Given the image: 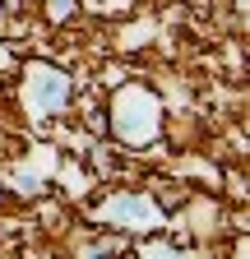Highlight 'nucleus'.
<instances>
[{"mask_svg":"<svg viewBox=\"0 0 250 259\" xmlns=\"http://www.w3.org/2000/svg\"><path fill=\"white\" fill-rule=\"evenodd\" d=\"M60 97H65V79H47L42 83V111H56Z\"/></svg>","mask_w":250,"mask_h":259,"instance_id":"f257e3e1","label":"nucleus"},{"mask_svg":"<svg viewBox=\"0 0 250 259\" xmlns=\"http://www.w3.org/2000/svg\"><path fill=\"white\" fill-rule=\"evenodd\" d=\"M47 14L51 19H70L74 14V0H47Z\"/></svg>","mask_w":250,"mask_h":259,"instance_id":"f03ea898","label":"nucleus"}]
</instances>
